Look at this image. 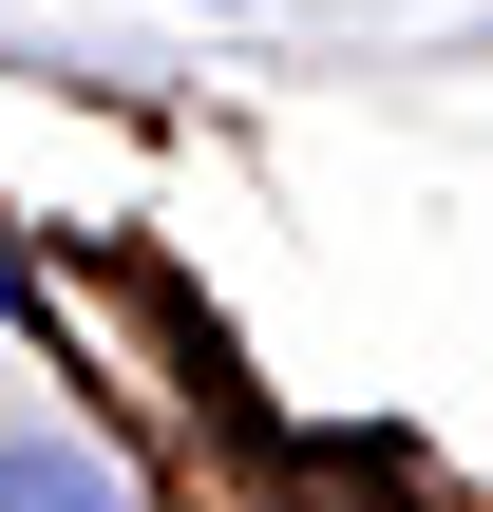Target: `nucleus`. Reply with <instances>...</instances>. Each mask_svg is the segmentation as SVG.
I'll use <instances>...</instances> for the list:
<instances>
[{"instance_id": "f257e3e1", "label": "nucleus", "mask_w": 493, "mask_h": 512, "mask_svg": "<svg viewBox=\"0 0 493 512\" xmlns=\"http://www.w3.org/2000/svg\"><path fill=\"white\" fill-rule=\"evenodd\" d=\"M0 512H152L76 418H0Z\"/></svg>"}, {"instance_id": "f03ea898", "label": "nucleus", "mask_w": 493, "mask_h": 512, "mask_svg": "<svg viewBox=\"0 0 493 512\" xmlns=\"http://www.w3.org/2000/svg\"><path fill=\"white\" fill-rule=\"evenodd\" d=\"M57 285H38V247H19V209H0V323H38Z\"/></svg>"}, {"instance_id": "7ed1b4c3", "label": "nucleus", "mask_w": 493, "mask_h": 512, "mask_svg": "<svg viewBox=\"0 0 493 512\" xmlns=\"http://www.w3.org/2000/svg\"><path fill=\"white\" fill-rule=\"evenodd\" d=\"M190 19H228V0H190Z\"/></svg>"}]
</instances>
